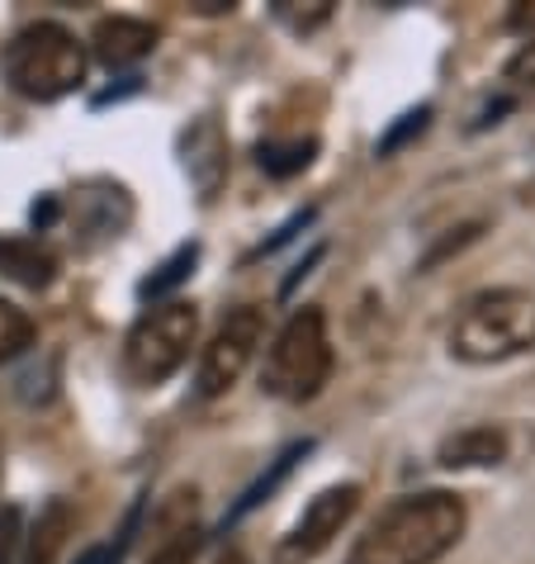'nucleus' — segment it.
Here are the masks:
<instances>
[{
	"mask_svg": "<svg viewBox=\"0 0 535 564\" xmlns=\"http://www.w3.org/2000/svg\"><path fill=\"white\" fill-rule=\"evenodd\" d=\"M195 261H199V242H185V247H176V252H171L162 265H156V275H148L143 285H138V294H143V300H162V294H171V290H176L185 275L195 271Z\"/></svg>",
	"mask_w": 535,
	"mask_h": 564,
	"instance_id": "obj_15",
	"label": "nucleus"
},
{
	"mask_svg": "<svg viewBox=\"0 0 535 564\" xmlns=\"http://www.w3.org/2000/svg\"><path fill=\"white\" fill-rule=\"evenodd\" d=\"M96 57L105 67H133L138 57H148L156 48V29L148 20H129V14H109V20L96 24Z\"/></svg>",
	"mask_w": 535,
	"mask_h": 564,
	"instance_id": "obj_9",
	"label": "nucleus"
},
{
	"mask_svg": "<svg viewBox=\"0 0 535 564\" xmlns=\"http://www.w3.org/2000/svg\"><path fill=\"white\" fill-rule=\"evenodd\" d=\"M450 356L469 366H493V360L522 356L535 347V294L526 290H483L465 300L450 323Z\"/></svg>",
	"mask_w": 535,
	"mask_h": 564,
	"instance_id": "obj_2",
	"label": "nucleus"
},
{
	"mask_svg": "<svg viewBox=\"0 0 535 564\" xmlns=\"http://www.w3.org/2000/svg\"><path fill=\"white\" fill-rule=\"evenodd\" d=\"M34 347V318L10 300H0V360H14Z\"/></svg>",
	"mask_w": 535,
	"mask_h": 564,
	"instance_id": "obj_16",
	"label": "nucleus"
},
{
	"mask_svg": "<svg viewBox=\"0 0 535 564\" xmlns=\"http://www.w3.org/2000/svg\"><path fill=\"white\" fill-rule=\"evenodd\" d=\"M181 166H185V176H190L195 195L204 205H214L218 191L228 185V133L214 115H199L190 129L181 133Z\"/></svg>",
	"mask_w": 535,
	"mask_h": 564,
	"instance_id": "obj_8",
	"label": "nucleus"
},
{
	"mask_svg": "<svg viewBox=\"0 0 535 564\" xmlns=\"http://www.w3.org/2000/svg\"><path fill=\"white\" fill-rule=\"evenodd\" d=\"M20 508H0V564H14V555H20V545H24V536H20Z\"/></svg>",
	"mask_w": 535,
	"mask_h": 564,
	"instance_id": "obj_19",
	"label": "nucleus"
},
{
	"mask_svg": "<svg viewBox=\"0 0 535 564\" xmlns=\"http://www.w3.org/2000/svg\"><path fill=\"white\" fill-rule=\"evenodd\" d=\"M218 564H247V560H242V551H228V555L218 560Z\"/></svg>",
	"mask_w": 535,
	"mask_h": 564,
	"instance_id": "obj_23",
	"label": "nucleus"
},
{
	"mask_svg": "<svg viewBox=\"0 0 535 564\" xmlns=\"http://www.w3.org/2000/svg\"><path fill=\"white\" fill-rule=\"evenodd\" d=\"M261 337H265V313L261 308L247 304L238 313H228L223 327L209 337V347H204V356H199V394L204 399L228 394V389L242 380V370L251 366Z\"/></svg>",
	"mask_w": 535,
	"mask_h": 564,
	"instance_id": "obj_6",
	"label": "nucleus"
},
{
	"mask_svg": "<svg viewBox=\"0 0 535 564\" xmlns=\"http://www.w3.org/2000/svg\"><path fill=\"white\" fill-rule=\"evenodd\" d=\"M308 451H313V442H294V446H285V451H280V456H275V465H271V475H261V479L251 484V489L238 498V508L228 512V522H238V517H247L251 508H261L265 498H271V494L280 489V484H285V475L294 469V460H304Z\"/></svg>",
	"mask_w": 535,
	"mask_h": 564,
	"instance_id": "obj_14",
	"label": "nucleus"
},
{
	"mask_svg": "<svg viewBox=\"0 0 535 564\" xmlns=\"http://www.w3.org/2000/svg\"><path fill=\"white\" fill-rule=\"evenodd\" d=\"M356 508H360V484H332V489H323L304 508V517L290 527V536L275 545V564H308V560H318L327 545L337 541V531L356 517Z\"/></svg>",
	"mask_w": 535,
	"mask_h": 564,
	"instance_id": "obj_7",
	"label": "nucleus"
},
{
	"mask_svg": "<svg viewBox=\"0 0 535 564\" xmlns=\"http://www.w3.org/2000/svg\"><path fill=\"white\" fill-rule=\"evenodd\" d=\"M427 123H432V105H422V109H407V115L393 123V129L380 138V156H393L398 148H407L413 138H422L427 133Z\"/></svg>",
	"mask_w": 535,
	"mask_h": 564,
	"instance_id": "obj_17",
	"label": "nucleus"
},
{
	"mask_svg": "<svg viewBox=\"0 0 535 564\" xmlns=\"http://www.w3.org/2000/svg\"><path fill=\"white\" fill-rule=\"evenodd\" d=\"M190 560H195V531H185V536H171L148 564H190Z\"/></svg>",
	"mask_w": 535,
	"mask_h": 564,
	"instance_id": "obj_20",
	"label": "nucleus"
},
{
	"mask_svg": "<svg viewBox=\"0 0 535 564\" xmlns=\"http://www.w3.org/2000/svg\"><path fill=\"white\" fill-rule=\"evenodd\" d=\"M0 275L24 290H48L57 280V257L39 238H0Z\"/></svg>",
	"mask_w": 535,
	"mask_h": 564,
	"instance_id": "obj_11",
	"label": "nucleus"
},
{
	"mask_svg": "<svg viewBox=\"0 0 535 564\" xmlns=\"http://www.w3.org/2000/svg\"><path fill=\"white\" fill-rule=\"evenodd\" d=\"M436 460L446 469H479V465H502L507 460V432L483 422V427H460L440 442Z\"/></svg>",
	"mask_w": 535,
	"mask_h": 564,
	"instance_id": "obj_10",
	"label": "nucleus"
},
{
	"mask_svg": "<svg viewBox=\"0 0 535 564\" xmlns=\"http://www.w3.org/2000/svg\"><path fill=\"white\" fill-rule=\"evenodd\" d=\"M469 512L455 494H413L398 498L365 536L356 541V551L346 564H436L465 536Z\"/></svg>",
	"mask_w": 535,
	"mask_h": 564,
	"instance_id": "obj_1",
	"label": "nucleus"
},
{
	"mask_svg": "<svg viewBox=\"0 0 535 564\" xmlns=\"http://www.w3.org/2000/svg\"><path fill=\"white\" fill-rule=\"evenodd\" d=\"M507 24H512V29H522V34H531V39H535V6H516Z\"/></svg>",
	"mask_w": 535,
	"mask_h": 564,
	"instance_id": "obj_22",
	"label": "nucleus"
},
{
	"mask_svg": "<svg viewBox=\"0 0 535 564\" xmlns=\"http://www.w3.org/2000/svg\"><path fill=\"white\" fill-rule=\"evenodd\" d=\"M195 333H199L195 304H185V300L152 304L143 318L129 327V337H123V375H129L133 384L171 380V375L185 366V356H190Z\"/></svg>",
	"mask_w": 535,
	"mask_h": 564,
	"instance_id": "obj_5",
	"label": "nucleus"
},
{
	"mask_svg": "<svg viewBox=\"0 0 535 564\" xmlns=\"http://www.w3.org/2000/svg\"><path fill=\"white\" fill-rule=\"evenodd\" d=\"M275 14L294 29V34H308V29H318V24L332 20V0H308L304 10H298L294 0H275Z\"/></svg>",
	"mask_w": 535,
	"mask_h": 564,
	"instance_id": "obj_18",
	"label": "nucleus"
},
{
	"mask_svg": "<svg viewBox=\"0 0 535 564\" xmlns=\"http://www.w3.org/2000/svg\"><path fill=\"white\" fill-rule=\"evenodd\" d=\"M507 82H516V86H535V39H526V43H522V53L507 62Z\"/></svg>",
	"mask_w": 535,
	"mask_h": 564,
	"instance_id": "obj_21",
	"label": "nucleus"
},
{
	"mask_svg": "<svg viewBox=\"0 0 535 564\" xmlns=\"http://www.w3.org/2000/svg\"><path fill=\"white\" fill-rule=\"evenodd\" d=\"M313 156H318V138H265V143L256 148L261 171L265 176H275V181L308 171Z\"/></svg>",
	"mask_w": 535,
	"mask_h": 564,
	"instance_id": "obj_13",
	"label": "nucleus"
},
{
	"mask_svg": "<svg viewBox=\"0 0 535 564\" xmlns=\"http://www.w3.org/2000/svg\"><path fill=\"white\" fill-rule=\"evenodd\" d=\"M327 375H332V341H327L323 308H298L294 318L280 327V337L265 351L261 389L285 403H308L323 394Z\"/></svg>",
	"mask_w": 535,
	"mask_h": 564,
	"instance_id": "obj_4",
	"label": "nucleus"
},
{
	"mask_svg": "<svg viewBox=\"0 0 535 564\" xmlns=\"http://www.w3.org/2000/svg\"><path fill=\"white\" fill-rule=\"evenodd\" d=\"M6 82L24 100H62L86 82V48L72 29L39 20L6 43Z\"/></svg>",
	"mask_w": 535,
	"mask_h": 564,
	"instance_id": "obj_3",
	"label": "nucleus"
},
{
	"mask_svg": "<svg viewBox=\"0 0 535 564\" xmlns=\"http://www.w3.org/2000/svg\"><path fill=\"white\" fill-rule=\"evenodd\" d=\"M67 536H72V503L67 498H53L39 512L34 531L24 536V564H57L62 551H67Z\"/></svg>",
	"mask_w": 535,
	"mask_h": 564,
	"instance_id": "obj_12",
	"label": "nucleus"
}]
</instances>
